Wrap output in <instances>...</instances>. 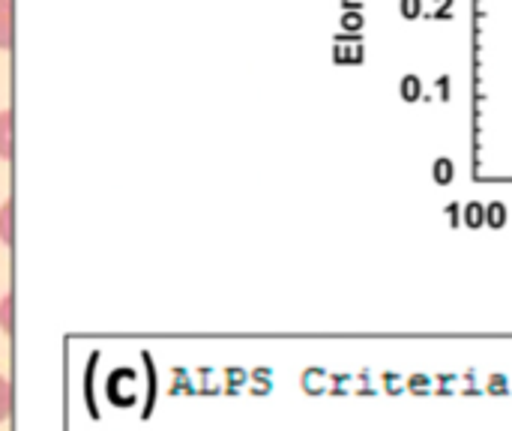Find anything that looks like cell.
<instances>
[{
    "instance_id": "1",
    "label": "cell",
    "mask_w": 512,
    "mask_h": 431,
    "mask_svg": "<svg viewBox=\"0 0 512 431\" xmlns=\"http://www.w3.org/2000/svg\"><path fill=\"white\" fill-rule=\"evenodd\" d=\"M12 144H15V132H12V111H0V159H12Z\"/></svg>"
},
{
    "instance_id": "2",
    "label": "cell",
    "mask_w": 512,
    "mask_h": 431,
    "mask_svg": "<svg viewBox=\"0 0 512 431\" xmlns=\"http://www.w3.org/2000/svg\"><path fill=\"white\" fill-rule=\"evenodd\" d=\"M12 48V0H0V51Z\"/></svg>"
},
{
    "instance_id": "3",
    "label": "cell",
    "mask_w": 512,
    "mask_h": 431,
    "mask_svg": "<svg viewBox=\"0 0 512 431\" xmlns=\"http://www.w3.org/2000/svg\"><path fill=\"white\" fill-rule=\"evenodd\" d=\"M12 210H15V201L12 198H6L3 201V207H0V240L6 243V246H12Z\"/></svg>"
},
{
    "instance_id": "4",
    "label": "cell",
    "mask_w": 512,
    "mask_h": 431,
    "mask_svg": "<svg viewBox=\"0 0 512 431\" xmlns=\"http://www.w3.org/2000/svg\"><path fill=\"white\" fill-rule=\"evenodd\" d=\"M462 222H465L468 228L486 225V207H483L480 201H471L468 207H462Z\"/></svg>"
},
{
    "instance_id": "5",
    "label": "cell",
    "mask_w": 512,
    "mask_h": 431,
    "mask_svg": "<svg viewBox=\"0 0 512 431\" xmlns=\"http://www.w3.org/2000/svg\"><path fill=\"white\" fill-rule=\"evenodd\" d=\"M399 90H402V99H405V102H417L420 93H423V84H420L417 75H405L402 84H399Z\"/></svg>"
},
{
    "instance_id": "6",
    "label": "cell",
    "mask_w": 512,
    "mask_h": 431,
    "mask_svg": "<svg viewBox=\"0 0 512 431\" xmlns=\"http://www.w3.org/2000/svg\"><path fill=\"white\" fill-rule=\"evenodd\" d=\"M9 414H12V384L9 378L0 375V423H6Z\"/></svg>"
},
{
    "instance_id": "7",
    "label": "cell",
    "mask_w": 512,
    "mask_h": 431,
    "mask_svg": "<svg viewBox=\"0 0 512 431\" xmlns=\"http://www.w3.org/2000/svg\"><path fill=\"white\" fill-rule=\"evenodd\" d=\"M405 390L414 393V396H429L432 393V378L429 375H411L405 381Z\"/></svg>"
},
{
    "instance_id": "8",
    "label": "cell",
    "mask_w": 512,
    "mask_h": 431,
    "mask_svg": "<svg viewBox=\"0 0 512 431\" xmlns=\"http://www.w3.org/2000/svg\"><path fill=\"white\" fill-rule=\"evenodd\" d=\"M12 306H15V297H12V294H6V297H3V303H0V327H3V333H6V336H12V333H15V324H12Z\"/></svg>"
},
{
    "instance_id": "9",
    "label": "cell",
    "mask_w": 512,
    "mask_h": 431,
    "mask_svg": "<svg viewBox=\"0 0 512 431\" xmlns=\"http://www.w3.org/2000/svg\"><path fill=\"white\" fill-rule=\"evenodd\" d=\"M486 225H492V228H504L507 225V207L501 201L486 207Z\"/></svg>"
},
{
    "instance_id": "10",
    "label": "cell",
    "mask_w": 512,
    "mask_h": 431,
    "mask_svg": "<svg viewBox=\"0 0 512 431\" xmlns=\"http://www.w3.org/2000/svg\"><path fill=\"white\" fill-rule=\"evenodd\" d=\"M432 174H435V183H438V186H447V183H453V162H450V159H438Z\"/></svg>"
},
{
    "instance_id": "11",
    "label": "cell",
    "mask_w": 512,
    "mask_h": 431,
    "mask_svg": "<svg viewBox=\"0 0 512 431\" xmlns=\"http://www.w3.org/2000/svg\"><path fill=\"white\" fill-rule=\"evenodd\" d=\"M486 393H489V396H510V378H507V375H501V372H498V375H492V378H489Z\"/></svg>"
},
{
    "instance_id": "12",
    "label": "cell",
    "mask_w": 512,
    "mask_h": 431,
    "mask_svg": "<svg viewBox=\"0 0 512 431\" xmlns=\"http://www.w3.org/2000/svg\"><path fill=\"white\" fill-rule=\"evenodd\" d=\"M384 390L390 396H399V393H405V381L399 375H393V372H384Z\"/></svg>"
},
{
    "instance_id": "13",
    "label": "cell",
    "mask_w": 512,
    "mask_h": 431,
    "mask_svg": "<svg viewBox=\"0 0 512 431\" xmlns=\"http://www.w3.org/2000/svg\"><path fill=\"white\" fill-rule=\"evenodd\" d=\"M399 6H402L405 18H420V12H423V0H402Z\"/></svg>"
},
{
    "instance_id": "14",
    "label": "cell",
    "mask_w": 512,
    "mask_h": 431,
    "mask_svg": "<svg viewBox=\"0 0 512 431\" xmlns=\"http://www.w3.org/2000/svg\"><path fill=\"white\" fill-rule=\"evenodd\" d=\"M456 381H459L456 375H438V384H441V387H438V393H441V396H450Z\"/></svg>"
},
{
    "instance_id": "15",
    "label": "cell",
    "mask_w": 512,
    "mask_h": 431,
    "mask_svg": "<svg viewBox=\"0 0 512 431\" xmlns=\"http://www.w3.org/2000/svg\"><path fill=\"white\" fill-rule=\"evenodd\" d=\"M321 381H324V375H321V372H309V375H306V390L318 393V390H321Z\"/></svg>"
},
{
    "instance_id": "16",
    "label": "cell",
    "mask_w": 512,
    "mask_h": 431,
    "mask_svg": "<svg viewBox=\"0 0 512 431\" xmlns=\"http://www.w3.org/2000/svg\"><path fill=\"white\" fill-rule=\"evenodd\" d=\"M459 213H462V207H459V204H450V207H447V216H450V222H453V225H462V216H459Z\"/></svg>"
},
{
    "instance_id": "17",
    "label": "cell",
    "mask_w": 512,
    "mask_h": 431,
    "mask_svg": "<svg viewBox=\"0 0 512 431\" xmlns=\"http://www.w3.org/2000/svg\"><path fill=\"white\" fill-rule=\"evenodd\" d=\"M438 90H441V99H450V78H438Z\"/></svg>"
}]
</instances>
